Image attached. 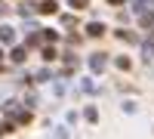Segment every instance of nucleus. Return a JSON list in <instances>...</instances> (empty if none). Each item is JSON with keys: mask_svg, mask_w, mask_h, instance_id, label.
I'll list each match as a JSON object with an SVG mask.
<instances>
[{"mask_svg": "<svg viewBox=\"0 0 154 139\" xmlns=\"http://www.w3.org/2000/svg\"><path fill=\"white\" fill-rule=\"evenodd\" d=\"M117 68H123V71H126V68H130V59H126V56H120V59H117Z\"/></svg>", "mask_w": 154, "mask_h": 139, "instance_id": "nucleus-19", "label": "nucleus"}, {"mask_svg": "<svg viewBox=\"0 0 154 139\" xmlns=\"http://www.w3.org/2000/svg\"><path fill=\"white\" fill-rule=\"evenodd\" d=\"M83 115H86V121H89V124H96V121H99V111H96V108H86Z\"/></svg>", "mask_w": 154, "mask_h": 139, "instance_id": "nucleus-10", "label": "nucleus"}, {"mask_svg": "<svg viewBox=\"0 0 154 139\" xmlns=\"http://www.w3.org/2000/svg\"><path fill=\"white\" fill-rule=\"evenodd\" d=\"M43 59H56V49L53 46H43Z\"/></svg>", "mask_w": 154, "mask_h": 139, "instance_id": "nucleus-18", "label": "nucleus"}, {"mask_svg": "<svg viewBox=\"0 0 154 139\" xmlns=\"http://www.w3.org/2000/svg\"><path fill=\"white\" fill-rule=\"evenodd\" d=\"M130 6H133V12L142 16V12H145V0H130Z\"/></svg>", "mask_w": 154, "mask_h": 139, "instance_id": "nucleus-8", "label": "nucleus"}, {"mask_svg": "<svg viewBox=\"0 0 154 139\" xmlns=\"http://www.w3.org/2000/svg\"><path fill=\"white\" fill-rule=\"evenodd\" d=\"M151 56H154V40L145 43V62H151Z\"/></svg>", "mask_w": 154, "mask_h": 139, "instance_id": "nucleus-16", "label": "nucleus"}, {"mask_svg": "<svg viewBox=\"0 0 154 139\" xmlns=\"http://www.w3.org/2000/svg\"><path fill=\"white\" fill-rule=\"evenodd\" d=\"M16 121H19V124H28V121H31V111H19Z\"/></svg>", "mask_w": 154, "mask_h": 139, "instance_id": "nucleus-15", "label": "nucleus"}, {"mask_svg": "<svg viewBox=\"0 0 154 139\" xmlns=\"http://www.w3.org/2000/svg\"><path fill=\"white\" fill-rule=\"evenodd\" d=\"M105 65H108V56H105V53H93V56H89V68H93L96 74L105 71Z\"/></svg>", "mask_w": 154, "mask_h": 139, "instance_id": "nucleus-1", "label": "nucleus"}, {"mask_svg": "<svg viewBox=\"0 0 154 139\" xmlns=\"http://www.w3.org/2000/svg\"><path fill=\"white\" fill-rule=\"evenodd\" d=\"M139 22H142V28H151V22H154V16H151V12H142V16H139Z\"/></svg>", "mask_w": 154, "mask_h": 139, "instance_id": "nucleus-9", "label": "nucleus"}, {"mask_svg": "<svg viewBox=\"0 0 154 139\" xmlns=\"http://www.w3.org/2000/svg\"><path fill=\"white\" fill-rule=\"evenodd\" d=\"M49 77H53V71H49V68H40V71H37V81H49Z\"/></svg>", "mask_w": 154, "mask_h": 139, "instance_id": "nucleus-13", "label": "nucleus"}, {"mask_svg": "<svg viewBox=\"0 0 154 139\" xmlns=\"http://www.w3.org/2000/svg\"><path fill=\"white\" fill-rule=\"evenodd\" d=\"M117 37L126 40V43H136V34H130V31H117Z\"/></svg>", "mask_w": 154, "mask_h": 139, "instance_id": "nucleus-11", "label": "nucleus"}, {"mask_svg": "<svg viewBox=\"0 0 154 139\" xmlns=\"http://www.w3.org/2000/svg\"><path fill=\"white\" fill-rule=\"evenodd\" d=\"M12 40H16V28H9V25H0V43L9 46Z\"/></svg>", "mask_w": 154, "mask_h": 139, "instance_id": "nucleus-2", "label": "nucleus"}, {"mask_svg": "<svg viewBox=\"0 0 154 139\" xmlns=\"http://www.w3.org/2000/svg\"><path fill=\"white\" fill-rule=\"evenodd\" d=\"M6 133H12V124L9 121H0V136H6Z\"/></svg>", "mask_w": 154, "mask_h": 139, "instance_id": "nucleus-14", "label": "nucleus"}, {"mask_svg": "<svg viewBox=\"0 0 154 139\" xmlns=\"http://www.w3.org/2000/svg\"><path fill=\"white\" fill-rule=\"evenodd\" d=\"M40 31H43V34H40V37H43V40H53V43L59 40V34H56V31H46V28H40Z\"/></svg>", "mask_w": 154, "mask_h": 139, "instance_id": "nucleus-12", "label": "nucleus"}, {"mask_svg": "<svg viewBox=\"0 0 154 139\" xmlns=\"http://www.w3.org/2000/svg\"><path fill=\"white\" fill-rule=\"evenodd\" d=\"M34 12H37V3H22L19 6V16H25V19H31Z\"/></svg>", "mask_w": 154, "mask_h": 139, "instance_id": "nucleus-6", "label": "nucleus"}, {"mask_svg": "<svg viewBox=\"0 0 154 139\" xmlns=\"http://www.w3.org/2000/svg\"><path fill=\"white\" fill-rule=\"evenodd\" d=\"M25 56H28V49H25V46H12V53H9L12 62H25Z\"/></svg>", "mask_w": 154, "mask_h": 139, "instance_id": "nucleus-5", "label": "nucleus"}, {"mask_svg": "<svg viewBox=\"0 0 154 139\" xmlns=\"http://www.w3.org/2000/svg\"><path fill=\"white\" fill-rule=\"evenodd\" d=\"M71 6H74V9H86L89 0H71Z\"/></svg>", "mask_w": 154, "mask_h": 139, "instance_id": "nucleus-17", "label": "nucleus"}, {"mask_svg": "<svg viewBox=\"0 0 154 139\" xmlns=\"http://www.w3.org/2000/svg\"><path fill=\"white\" fill-rule=\"evenodd\" d=\"M3 111H6V115H19V102H16V99H6V102H3Z\"/></svg>", "mask_w": 154, "mask_h": 139, "instance_id": "nucleus-7", "label": "nucleus"}, {"mask_svg": "<svg viewBox=\"0 0 154 139\" xmlns=\"http://www.w3.org/2000/svg\"><path fill=\"white\" fill-rule=\"evenodd\" d=\"M86 34L89 37H102V34H105V25H102V22H89L86 25Z\"/></svg>", "mask_w": 154, "mask_h": 139, "instance_id": "nucleus-4", "label": "nucleus"}, {"mask_svg": "<svg viewBox=\"0 0 154 139\" xmlns=\"http://www.w3.org/2000/svg\"><path fill=\"white\" fill-rule=\"evenodd\" d=\"M108 3H111V6H120V3H126V0H108Z\"/></svg>", "mask_w": 154, "mask_h": 139, "instance_id": "nucleus-21", "label": "nucleus"}, {"mask_svg": "<svg viewBox=\"0 0 154 139\" xmlns=\"http://www.w3.org/2000/svg\"><path fill=\"white\" fill-rule=\"evenodd\" d=\"M6 12H9V6H6V3H0V16H6Z\"/></svg>", "mask_w": 154, "mask_h": 139, "instance_id": "nucleus-20", "label": "nucleus"}, {"mask_svg": "<svg viewBox=\"0 0 154 139\" xmlns=\"http://www.w3.org/2000/svg\"><path fill=\"white\" fill-rule=\"evenodd\" d=\"M0 62H3V49H0Z\"/></svg>", "mask_w": 154, "mask_h": 139, "instance_id": "nucleus-22", "label": "nucleus"}, {"mask_svg": "<svg viewBox=\"0 0 154 139\" xmlns=\"http://www.w3.org/2000/svg\"><path fill=\"white\" fill-rule=\"evenodd\" d=\"M59 6H56V0H40V3H37V12H40V16H53Z\"/></svg>", "mask_w": 154, "mask_h": 139, "instance_id": "nucleus-3", "label": "nucleus"}, {"mask_svg": "<svg viewBox=\"0 0 154 139\" xmlns=\"http://www.w3.org/2000/svg\"><path fill=\"white\" fill-rule=\"evenodd\" d=\"M151 3H154V0H151Z\"/></svg>", "mask_w": 154, "mask_h": 139, "instance_id": "nucleus-23", "label": "nucleus"}]
</instances>
